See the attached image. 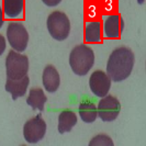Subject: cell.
Wrapping results in <instances>:
<instances>
[{
    "mask_svg": "<svg viewBox=\"0 0 146 146\" xmlns=\"http://www.w3.org/2000/svg\"><path fill=\"white\" fill-rule=\"evenodd\" d=\"M30 85V78L28 75L22 77L20 79H9L7 78L5 89L9 94H11L12 100H17L27 94V90Z\"/></svg>",
    "mask_w": 146,
    "mask_h": 146,
    "instance_id": "30bf717a",
    "label": "cell"
},
{
    "mask_svg": "<svg viewBox=\"0 0 146 146\" xmlns=\"http://www.w3.org/2000/svg\"><path fill=\"white\" fill-rule=\"evenodd\" d=\"M114 143L107 134H98L90 139L89 146H113Z\"/></svg>",
    "mask_w": 146,
    "mask_h": 146,
    "instance_id": "e0dca14e",
    "label": "cell"
},
{
    "mask_svg": "<svg viewBox=\"0 0 146 146\" xmlns=\"http://www.w3.org/2000/svg\"><path fill=\"white\" fill-rule=\"evenodd\" d=\"M2 25H3V10L0 6V29L2 28Z\"/></svg>",
    "mask_w": 146,
    "mask_h": 146,
    "instance_id": "ffe728a7",
    "label": "cell"
},
{
    "mask_svg": "<svg viewBox=\"0 0 146 146\" xmlns=\"http://www.w3.org/2000/svg\"><path fill=\"white\" fill-rule=\"evenodd\" d=\"M135 56L131 48L119 46L111 52L107 62V75L112 81H123L131 75Z\"/></svg>",
    "mask_w": 146,
    "mask_h": 146,
    "instance_id": "6da1fadb",
    "label": "cell"
},
{
    "mask_svg": "<svg viewBox=\"0 0 146 146\" xmlns=\"http://www.w3.org/2000/svg\"><path fill=\"white\" fill-rule=\"evenodd\" d=\"M24 9V0H3V12L9 19L19 18Z\"/></svg>",
    "mask_w": 146,
    "mask_h": 146,
    "instance_id": "9a60e30c",
    "label": "cell"
},
{
    "mask_svg": "<svg viewBox=\"0 0 146 146\" xmlns=\"http://www.w3.org/2000/svg\"><path fill=\"white\" fill-rule=\"evenodd\" d=\"M46 101H47V97L45 96L41 88H32L27 98V103L30 107L33 110H38L41 112L44 111Z\"/></svg>",
    "mask_w": 146,
    "mask_h": 146,
    "instance_id": "4fadbf2b",
    "label": "cell"
},
{
    "mask_svg": "<svg viewBox=\"0 0 146 146\" xmlns=\"http://www.w3.org/2000/svg\"><path fill=\"white\" fill-rule=\"evenodd\" d=\"M124 28V21L120 15H110L107 17L103 23L104 36L108 38L120 37Z\"/></svg>",
    "mask_w": 146,
    "mask_h": 146,
    "instance_id": "9c48e42d",
    "label": "cell"
},
{
    "mask_svg": "<svg viewBox=\"0 0 146 146\" xmlns=\"http://www.w3.org/2000/svg\"><path fill=\"white\" fill-rule=\"evenodd\" d=\"M43 3L47 7H56L62 2V0H42Z\"/></svg>",
    "mask_w": 146,
    "mask_h": 146,
    "instance_id": "d6986e66",
    "label": "cell"
},
{
    "mask_svg": "<svg viewBox=\"0 0 146 146\" xmlns=\"http://www.w3.org/2000/svg\"><path fill=\"white\" fill-rule=\"evenodd\" d=\"M76 124H77V115L74 111L66 109L59 113L58 125H57L59 134H65V133L70 132Z\"/></svg>",
    "mask_w": 146,
    "mask_h": 146,
    "instance_id": "7c38bea8",
    "label": "cell"
},
{
    "mask_svg": "<svg viewBox=\"0 0 146 146\" xmlns=\"http://www.w3.org/2000/svg\"><path fill=\"white\" fill-rule=\"evenodd\" d=\"M136 1L139 5H144V2H145V0H136Z\"/></svg>",
    "mask_w": 146,
    "mask_h": 146,
    "instance_id": "44dd1931",
    "label": "cell"
},
{
    "mask_svg": "<svg viewBox=\"0 0 146 146\" xmlns=\"http://www.w3.org/2000/svg\"><path fill=\"white\" fill-rule=\"evenodd\" d=\"M98 117L103 122H112L114 121L121 111V103L114 96L107 95L101 98L97 106Z\"/></svg>",
    "mask_w": 146,
    "mask_h": 146,
    "instance_id": "52a82bcc",
    "label": "cell"
},
{
    "mask_svg": "<svg viewBox=\"0 0 146 146\" xmlns=\"http://www.w3.org/2000/svg\"><path fill=\"white\" fill-rule=\"evenodd\" d=\"M42 81H43L44 89L47 92L50 94L56 92L60 85V77H59L58 70L53 65H46L43 70Z\"/></svg>",
    "mask_w": 146,
    "mask_h": 146,
    "instance_id": "8fae6325",
    "label": "cell"
},
{
    "mask_svg": "<svg viewBox=\"0 0 146 146\" xmlns=\"http://www.w3.org/2000/svg\"><path fill=\"white\" fill-rule=\"evenodd\" d=\"M47 31L54 40L64 41L70 33V21L63 11H53L48 15L46 20Z\"/></svg>",
    "mask_w": 146,
    "mask_h": 146,
    "instance_id": "3957f363",
    "label": "cell"
},
{
    "mask_svg": "<svg viewBox=\"0 0 146 146\" xmlns=\"http://www.w3.org/2000/svg\"><path fill=\"white\" fill-rule=\"evenodd\" d=\"M89 87L95 96L102 98L109 94L111 79L103 70H95L89 78Z\"/></svg>",
    "mask_w": 146,
    "mask_h": 146,
    "instance_id": "ba28073f",
    "label": "cell"
},
{
    "mask_svg": "<svg viewBox=\"0 0 146 146\" xmlns=\"http://www.w3.org/2000/svg\"><path fill=\"white\" fill-rule=\"evenodd\" d=\"M45 133H46V123L41 114H37L34 117L28 120L23 125L24 139L31 144H35L42 141L45 136Z\"/></svg>",
    "mask_w": 146,
    "mask_h": 146,
    "instance_id": "8992f818",
    "label": "cell"
},
{
    "mask_svg": "<svg viewBox=\"0 0 146 146\" xmlns=\"http://www.w3.org/2000/svg\"><path fill=\"white\" fill-rule=\"evenodd\" d=\"M29 58L19 52L11 50L6 58V73L9 79H20L28 75Z\"/></svg>",
    "mask_w": 146,
    "mask_h": 146,
    "instance_id": "277c9868",
    "label": "cell"
},
{
    "mask_svg": "<svg viewBox=\"0 0 146 146\" xmlns=\"http://www.w3.org/2000/svg\"><path fill=\"white\" fill-rule=\"evenodd\" d=\"M79 115L80 119L85 123H92L95 122L97 117H98V111H97V106L92 101L85 100L79 104Z\"/></svg>",
    "mask_w": 146,
    "mask_h": 146,
    "instance_id": "5bb4252c",
    "label": "cell"
},
{
    "mask_svg": "<svg viewBox=\"0 0 146 146\" xmlns=\"http://www.w3.org/2000/svg\"><path fill=\"white\" fill-rule=\"evenodd\" d=\"M6 47H7V42H6V38L3 35L0 34V56L5 53L6 51Z\"/></svg>",
    "mask_w": 146,
    "mask_h": 146,
    "instance_id": "ac0fdd59",
    "label": "cell"
},
{
    "mask_svg": "<svg viewBox=\"0 0 146 146\" xmlns=\"http://www.w3.org/2000/svg\"><path fill=\"white\" fill-rule=\"evenodd\" d=\"M95 64L94 50L86 44L75 46L69 54V65L77 76H86Z\"/></svg>",
    "mask_w": 146,
    "mask_h": 146,
    "instance_id": "7a4b0ae2",
    "label": "cell"
},
{
    "mask_svg": "<svg viewBox=\"0 0 146 146\" xmlns=\"http://www.w3.org/2000/svg\"><path fill=\"white\" fill-rule=\"evenodd\" d=\"M85 38L88 43L101 42V22L91 21L87 23L85 30Z\"/></svg>",
    "mask_w": 146,
    "mask_h": 146,
    "instance_id": "2e32d148",
    "label": "cell"
},
{
    "mask_svg": "<svg viewBox=\"0 0 146 146\" xmlns=\"http://www.w3.org/2000/svg\"><path fill=\"white\" fill-rule=\"evenodd\" d=\"M7 40L12 50L21 53L28 47L29 33L22 23L10 22L7 28Z\"/></svg>",
    "mask_w": 146,
    "mask_h": 146,
    "instance_id": "5b68a950",
    "label": "cell"
}]
</instances>
